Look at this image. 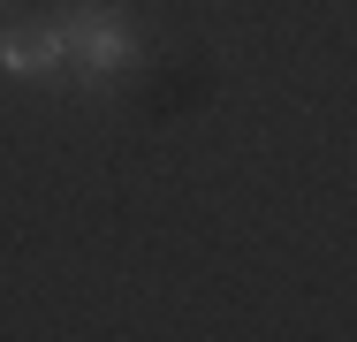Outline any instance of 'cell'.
Returning <instances> with one entry per match:
<instances>
[{
    "instance_id": "6da1fadb",
    "label": "cell",
    "mask_w": 357,
    "mask_h": 342,
    "mask_svg": "<svg viewBox=\"0 0 357 342\" xmlns=\"http://www.w3.org/2000/svg\"><path fill=\"white\" fill-rule=\"evenodd\" d=\"M61 31V61H84V68H130L137 61V38H130V23L114 15V8H76L69 23H54Z\"/></svg>"
},
{
    "instance_id": "7a4b0ae2",
    "label": "cell",
    "mask_w": 357,
    "mask_h": 342,
    "mask_svg": "<svg viewBox=\"0 0 357 342\" xmlns=\"http://www.w3.org/2000/svg\"><path fill=\"white\" fill-rule=\"evenodd\" d=\"M0 68H8V76H46V68H61V31H54V23L8 31V38H0Z\"/></svg>"
}]
</instances>
